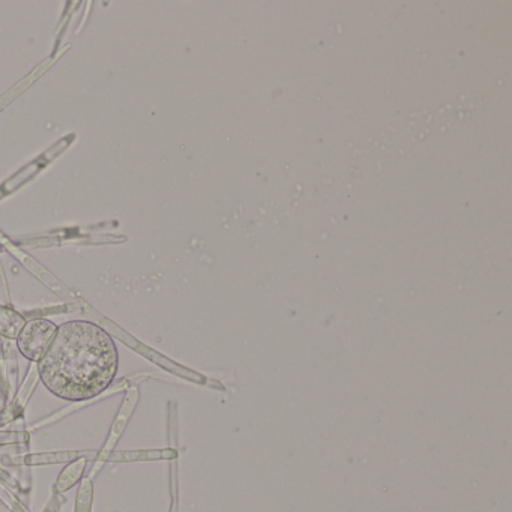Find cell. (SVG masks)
I'll return each mask as SVG.
<instances>
[{"label":"cell","instance_id":"1","mask_svg":"<svg viewBox=\"0 0 512 512\" xmlns=\"http://www.w3.org/2000/svg\"><path fill=\"white\" fill-rule=\"evenodd\" d=\"M118 349L110 335L91 322H68L38 361L41 382L56 397L85 401L112 385L118 373Z\"/></svg>","mask_w":512,"mask_h":512},{"label":"cell","instance_id":"2","mask_svg":"<svg viewBox=\"0 0 512 512\" xmlns=\"http://www.w3.org/2000/svg\"><path fill=\"white\" fill-rule=\"evenodd\" d=\"M56 329L58 326L49 320L35 319L26 323L20 331L19 340H17L22 355L31 361H40L46 350L49 349Z\"/></svg>","mask_w":512,"mask_h":512}]
</instances>
